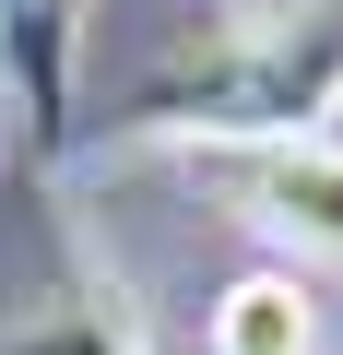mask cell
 I'll return each instance as SVG.
<instances>
[{
	"label": "cell",
	"instance_id": "obj_2",
	"mask_svg": "<svg viewBox=\"0 0 343 355\" xmlns=\"http://www.w3.org/2000/svg\"><path fill=\"white\" fill-rule=\"evenodd\" d=\"M225 178H237V214H249V225H272V237L308 249V261H343V142H331V130L261 142V154H237Z\"/></svg>",
	"mask_w": 343,
	"mask_h": 355
},
{
	"label": "cell",
	"instance_id": "obj_3",
	"mask_svg": "<svg viewBox=\"0 0 343 355\" xmlns=\"http://www.w3.org/2000/svg\"><path fill=\"white\" fill-rule=\"evenodd\" d=\"M83 0H0V71H12V119L24 142L71 130V48H83Z\"/></svg>",
	"mask_w": 343,
	"mask_h": 355
},
{
	"label": "cell",
	"instance_id": "obj_5",
	"mask_svg": "<svg viewBox=\"0 0 343 355\" xmlns=\"http://www.w3.org/2000/svg\"><path fill=\"white\" fill-rule=\"evenodd\" d=\"M0 355H130V343H118L95 308H48V320H24V331L0 343Z\"/></svg>",
	"mask_w": 343,
	"mask_h": 355
},
{
	"label": "cell",
	"instance_id": "obj_4",
	"mask_svg": "<svg viewBox=\"0 0 343 355\" xmlns=\"http://www.w3.org/2000/svg\"><path fill=\"white\" fill-rule=\"evenodd\" d=\"M308 343H319V308H308V284H296L284 261L237 272V284L202 308V355H308Z\"/></svg>",
	"mask_w": 343,
	"mask_h": 355
},
{
	"label": "cell",
	"instance_id": "obj_6",
	"mask_svg": "<svg viewBox=\"0 0 343 355\" xmlns=\"http://www.w3.org/2000/svg\"><path fill=\"white\" fill-rule=\"evenodd\" d=\"M0 142H12V119H0Z\"/></svg>",
	"mask_w": 343,
	"mask_h": 355
},
{
	"label": "cell",
	"instance_id": "obj_1",
	"mask_svg": "<svg viewBox=\"0 0 343 355\" xmlns=\"http://www.w3.org/2000/svg\"><path fill=\"white\" fill-rule=\"evenodd\" d=\"M331 107H343V0H296V12H249L178 48V71L130 95V130L261 154V142H308Z\"/></svg>",
	"mask_w": 343,
	"mask_h": 355
}]
</instances>
